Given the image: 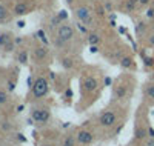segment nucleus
<instances>
[{"label":"nucleus","instance_id":"nucleus-7","mask_svg":"<svg viewBox=\"0 0 154 146\" xmlns=\"http://www.w3.org/2000/svg\"><path fill=\"white\" fill-rule=\"evenodd\" d=\"M77 141L80 144H89V143L94 141V134L91 131L82 129V131H79V134H77Z\"/></svg>","mask_w":154,"mask_h":146},{"label":"nucleus","instance_id":"nucleus-11","mask_svg":"<svg viewBox=\"0 0 154 146\" xmlns=\"http://www.w3.org/2000/svg\"><path fill=\"white\" fill-rule=\"evenodd\" d=\"M125 96H126V88H125L123 85H119L117 88L114 89L112 97H114L116 100H122V99H125Z\"/></svg>","mask_w":154,"mask_h":146},{"label":"nucleus","instance_id":"nucleus-32","mask_svg":"<svg viewBox=\"0 0 154 146\" xmlns=\"http://www.w3.org/2000/svg\"><path fill=\"white\" fill-rule=\"evenodd\" d=\"M37 35H38V38H40L42 42H45V43H46V38H45V32H42V31H38V32H37Z\"/></svg>","mask_w":154,"mask_h":146},{"label":"nucleus","instance_id":"nucleus-36","mask_svg":"<svg viewBox=\"0 0 154 146\" xmlns=\"http://www.w3.org/2000/svg\"><path fill=\"white\" fill-rule=\"evenodd\" d=\"M149 82H152V83H154V71L149 74Z\"/></svg>","mask_w":154,"mask_h":146},{"label":"nucleus","instance_id":"nucleus-13","mask_svg":"<svg viewBox=\"0 0 154 146\" xmlns=\"http://www.w3.org/2000/svg\"><path fill=\"white\" fill-rule=\"evenodd\" d=\"M143 94H145L148 99L154 100V83H152V82H149V83H146V85L143 86Z\"/></svg>","mask_w":154,"mask_h":146},{"label":"nucleus","instance_id":"nucleus-3","mask_svg":"<svg viewBox=\"0 0 154 146\" xmlns=\"http://www.w3.org/2000/svg\"><path fill=\"white\" fill-rule=\"evenodd\" d=\"M57 35L62 38V40H65V42L68 43V42H71L72 38H74L75 31H74V28H72V25H69V23L66 22V23H62L59 28H57Z\"/></svg>","mask_w":154,"mask_h":146},{"label":"nucleus","instance_id":"nucleus-15","mask_svg":"<svg viewBox=\"0 0 154 146\" xmlns=\"http://www.w3.org/2000/svg\"><path fill=\"white\" fill-rule=\"evenodd\" d=\"M134 137H136V140H143L145 137H148V129L137 126V128H136V134H134Z\"/></svg>","mask_w":154,"mask_h":146},{"label":"nucleus","instance_id":"nucleus-41","mask_svg":"<svg viewBox=\"0 0 154 146\" xmlns=\"http://www.w3.org/2000/svg\"><path fill=\"white\" fill-rule=\"evenodd\" d=\"M151 6H152V8H154V0H152V3H151Z\"/></svg>","mask_w":154,"mask_h":146},{"label":"nucleus","instance_id":"nucleus-23","mask_svg":"<svg viewBox=\"0 0 154 146\" xmlns=\"http://www.w3.org/2000/svg\"><path fill=\"white\" fill-rule=\"evenodd\" d=\"M62 146H75V140H74V137H72V135H68V137L65 138V141H63Z\"/></svg>","mask_w":154,"mask_h":146},{"label":"nucleus","instance_id":"nucleus-33","mask_svg":"<svg viewBox=\"0 0 154 146\" xmlns=\"http://www.w3.org/2000/svg\"><path fill=\"white\" fill-rule=\"evenodd\" d=\"M146 129H148V137H149V138H154V129H152L151 126H148Z\"/></svg>","mask_w":154,"mask_h":146},{"label":"nucleus","instance_id":"nucleus-9","mask_svg":"<svg viewBox=\"0 0 154 146\" xmlns=\"http://www.w3.org/2000/svg\"><path fill=\"white\" fill-rule=\"evenodd\" d=\"M29 12V8L25 2H17L16 6H14V14L16 16H26Z\"/></svg>","mask_w":154,"mask_h":146},{"label":"nucleus","instance_id":"nucleus-1","mask_svg":"<svg viewBox=\"0 0 154 146\" xmlns=\"http://www.w3.org/2000/svg\"><path fill=\"white\" fill-rule=\"evenodd\" d=\"M75 17H77V20H79L80 23L86 25L88 28H91V26L94 25V12H93V9L89 6L82 5L79 8H75Z\"/></svg>","mask_w":154,"mask_h":146},{"label":"nucleus","instance_id":"nucleus-21","mask_svg":"<svg viewBox=\"0 0 154 146\" xmlns=\"http://www.w3.org/2000/svg\"><path fill=\"white\" fill-rule=\"evenodd\" d=\"M16 46H17V45H16V42H14V38H12L11 42H8V43L3 46V51H5V52H12V51L16 49Z\"/></svg>","mask_w":154,"mask_h":146},{"label":"nucleus","instance_id":"nucleus-27","mask_svg":"<svg viewBox=\"0 0 154 146\" xmlns=\"http://www.w3.org/2000/svg\"><path fill=\"white\" fill-rule=\"evenodd\" d=\"M8 102V92L0 91V105H5Z\"/></svg>","mask_w":154,"mask_h":146},{"label":"nucleus","instance_id":"nucleus-19","mask_svg":"<svg viewBox=\"0 0 154 146\" xmlns=\"http://www.w3.org/2000/svg\"><path fill=\"white\" fill-rule=\"evenodd\" d=\"M12 40V37H11V34L9 32H2V34H0V46H5L8 42H11Z\"/></svg>","mask_w":154,"mask_h":146},{"label":"nucleus","instance_id":"nucleus-14","mask_svg":"<svg viewBox=\"0 0 154 146\" xmlns=\"http://www.w3.org/2000/svg\"><path fill=\"white\" fill-rule=\"evenodd\" d=\"M119 63H120V66H122L123 69H130V68H133V66H134L133 57H122Z\"/></svg>","mask_w":154,"mask_h":146},{"label":"nucleus","instance_id":"nucleus-29","mask_svg":"<svg viewBox=\"0 0 154 146\" xmlns=\"http://www.w3.org/2000/svg\"><path fill=\"white\" fill-rule=\"evenodd\" d=\"M11 129H12V125H11L9 122H3V123H2V131H3V132H9Z\"/></svg>","mask_w":154,"mask_h":146},{"label":"nucleus","instance_id":"nucleus-37","mask_svg":"<svg viewBox=\"0 0 154 146\" xmlns=\"http://www.w3.org/2000/svg\"><path fill=\"white\" fill-rule=\"evenodd\" d=\"M17 25H19V26H20V28H23V26H25V22H19V23H17Z\"/></svg>","mask_w":154,"mask_h":146},{"label":"nucleus","instance_id":"nucleus-31","mask_svg":"<svg viewBox=\"0 0 154 146\" xmlns=\"http://www.w3.org/2000/svg\"><path fill=\"white\" fill-rule=\"evenodd\" d=\"M146 43H148V46H154V32L146 37Z\"/></svg>","mask_w":154,"mask_h":146},{"label":"nucleus","instance_id":"nucleus-40","mask_svg":"<svg viewBox=\"0 0 154 146\" xmlns=\"http://www.w3.org/2000/svg\"><path fill=\"white\" fill-rule=\"evenodd\" d=\"M42 146H56V144H42Z\"/></svg>","mask_w":154,"mask_h":146},{"label":"nucleus","instance_id":"nucleus-38","mask_svg":"<svg viewBox=\"0 0 154 146\" xmlns=\"http://www.w3.org/2000/svg\"><path fill=\"white\" fill-rule=\"evenodd\" d=\"M151 29L154 31V20H152V23H151Z\"/></svg>","mask_w":154,"mask_h":146},{"label":"nucleus","instance_id":"nucleus-39","mask_svg":"<svg viewBox=\"0 0 154 146\" xmlns=\"http://www.w3.org/2000/svg\"><path fill=\"white\" fill-rule=\"evenodd\" d=\"M66 3H69V5H71V3H72V0H66Z\"/></svg>","mask_w":154,"mask_h":146},{"label":"nucleus","instance_id":"nucleus-5","mask_svg":"<svg viewBox=\"0 0 154 146\" xmlns=\"http://www.w3.org/2000/svg\"><path fill=\"white\" fill-rule=\"evenodd\" d=\"M116 122H117V115L112 111H103L99 115V123L103 128H111L116 125Z\"/></svg>","mask_w":154,"mask_h":146},{"label":"nucleus","instance_id":"nucleus-34","mask_svg":"<svg viewBox=\"0 0 154 146\" xmlns=\"http://www.w3.org/2000/svg\"><path fill=\"white\" fill-rule=\"evenodd\" d=\"M65 97H66V99H71V97H72V91H71L69 88L65 91Z\"/></svg>","mask_w":154,"mask_h":146},{"label":"nucleus","instance_id":"nucleus-20","mask_svg":"<svg viewBox=\"0 0 154 146\" xmlns=\"http://www.w3.org/2000/svg\"><path fill=\"white\" fill-rule=\"evenodd\" d=\"M62 66L65 69H71L72 66H74V60L71 59V57H63L62 59Z\"/></svg>","mask_w":154,"mask_h":146},{"label":"nucleus","instance_id":"nucleus-8","mask_svg":"<svg viewBox=\"0 0 154 146\" xmlns=\"http://www.w3.org/2000/svg\"><path fill=\"white\" fill-rule=\"evenodd\" d=\"M97 80L94 77H86L85 80H83V83H82V88H83V92H93V91H96V88H97Z\"/></svg>","mask_w":154,"mask_h":146},{"label":"nucleus","instance_id":"nucleus-10","mask_svg":"<svg viewBox=\"0 0 154 146\" xmlns=\"http://www.w3.org/2000/svg\"><path fill=\"white\" fill-rule=\"evenodd\" d=\"M16 60L19 62V63H22V65H26L28 63V51L26 49H19L17 51V54H16Z\"/></svg>","mask_w":154,"mask_h":146},{"label":"nucleus","instance_id":"nucleus-12","mask_svg":"<svg viewBox=\"0 0 154 146\" xmlns=\"http://www.w3.org/2000/svg\"><path fill=\"white\" fill-rule=\"evenodd\" d=\"M8 20H9V9L6 5L0 3V23L8 22Z\"/></svg>","mask_w":154,"mask_h":146},{"label":"nucleus","instance_id":"nucleus-24","mask_svg":"<svg viewBox=\"0 0 154 146\" xmlns=\"http://www.w3.org/2000/svg\"><path fill=\"white\" fill-rule=\"evenodd\" d=\"M143 65L146 66V68H152L154 66V57H145L143 59Z\"/></svg>","mask_w":154,"mask_h":146},{"label":"nucleus","instance_id":"nucleus-30","mask_svg":"<svg viewBox=\"0 0 154 146\" xmlns=\"http://www.w3.org/2000/svg\"><path fill=\"white\" fill-rule=\"evenodd\" d=\"M152 3V0H139V6H142V8H148L151 6Z\"/></svg>","mask_w":154,"mask_h":146},{"label":"nucleus","instance_id":"nucleus-28","mask_svg":"<svg viewBox=\"0 0 154 146\" xmlns=\"http://www.w3.org/2000/svg\"><path fill=\"white\" fill-rule=\"evenodd\" d=\"M77 29H79L82 34H88V26H86V25H83V23L80 25V22L77 23Z\"/></svg>","mask_w":154,"mask_h":146},{"label":"nucleus","instance_id":"nucleus-35","mask_svg":"<svg viewBox=\"0 0 154 146\" xmlns=\"http://www.w3.org/2000/svg\"><path fill=\"white\" fill-rule=\"evenodd\" d=\"M145 146H154V138H149V140L145 143Z\"/></svg>","mask_w":154,"mask_h":146},{"label":"nucleus","instance_id":"nucleus-2","mask_svg":"<svg viewBox=\"0 0 154 146\" xmlns=\"http://www.w3.org/2000/svg\"><path fill=\"white\" fill-rule=\"evenodd\" d=\"M49 92V83L45 77H37L32 85V96L35 99H42Z\"/></svg>","mask_w":154,"mask_h":146},{"label":"nucleus","instance_id":"nucleus-6","mask_svg":"<svg viewBox=\"0 0 154 146\" xmlns=\"http://www.w3.org/2000/svg\"><path fill=\"white\" fill-rule=\"evenodd\" d=\"M32 56L37 62H43L48 56H49V49L46 45H40V46H35L32 51Z\"/></svg>","mask_w":154,"mask_h":146},{"label":"nucleus","instance_id":"nucleus-22","mask_svg":"<svg viewBox=\"0 0 154 146\" xmlns=\"http://www.w3.org/2000/svg\"><path fill=\"white\" fill-rule=\"evenodd\" d=\"M53 43H54L57 48H63V46L66 45V42H65V40H62V38H60L59 35H54V38H53Z\"/></svg>","mask_w":154,"mask_h":146},{"label":"nucleus","instance_id":"nucleus-17","mask_svg":"<svg viewBox=\"0 0 154 146\" xmlns=\"http://www.w3.org/2000/svg\"><path fill=\"white\" fill-rule=\"evenodd\" d=\"M139 5V0H126V3H125V9L126 12H133Z\"/></svg>","mask_w":154,"mask_h":146},{"label":"nucleus","instance_id":"nucleus-18","mask_svg":"<svg viewBox=\"0 0 154 146\" xmlns=\"http://www.w3.org/2000/svg\"><path fill=\"white\" fill-rule=\"evenodd\" d=\"M88 43H89V46L99 45L100 43V35L99 34H88Z\"/></svg>","mask_w":154,"mask_h":146},{"label":"nucleus","instance_id":"nucleus-16","mask_svg":"<svg viewBox=\"0 0 154 146\" xmlns=\"http://www.w3.org/2000/svg\"><path fill=\"white\" fill-rule=\"evenodd\" d=\"M146 28H148V25L145 23V22H137V25H136V32H137V35H145L146 34Z\"/></svg>","mask_w":154,"mask_h":146},{"label":"nucleus","instance_id":"nucleus-4","mask_svg":"<svg viewBox=\"0 0 154 146\" xmlns=\"http://www.w3.org/2000/svg\"><path fill=\"white\" fill-rule=\"evenodd\" d=\"M31 118L37 123H46L51 118V112L48 108H34L31 111Z\"/></svg>","mask_w":154,"mask_h":146},{"label":"nucleus","instance_id":"nucleus-26","mask_svg":"<svg viewBox=\"0 0 154 146\" xmlns=\"http://www.w3.org/2000/svg\"><path fill=\"white\" fill-rule=\"evenodd\" d=\"M145 17L149 19V20H154V8L152 6H148V9L145 12Z\"/></svg>","mask_w":154,"mask_h":146},{"label":"nucleus","instance_id":"nucleus-25","mask_svg":"<svg viewBox=\"0 0 154 146\" xmlns=\"http://www.w3.org/2000/svg\"><path fill=\"white\" fill-rule=\"evenodd\" d=\"M6 89H8V92L14 91L16 89V80H12V78H11V80H8L6 82Z\"/></svg>","mask_w":154,"mask_h":146}]
</instances>
